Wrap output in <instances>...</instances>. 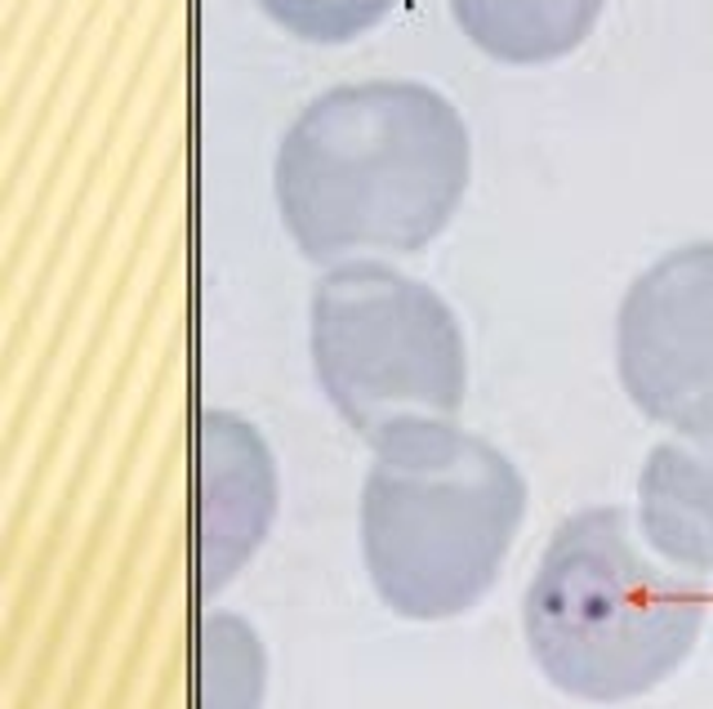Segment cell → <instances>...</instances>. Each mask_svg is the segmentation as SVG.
<instances>
[{
	"instance_id": "obj_1",
	"label": "cell",
	"mask_w": 713,
	"mask_h": 709,
	"mask_svg": "<svg viewBox=\"0 0 713 709\" xmlns=\"http://www.w3.org/2000/svg\"><path fill=\"white\" fill-rule=\"evenodd\" d=\"M468 183L459 112L415 81H362L312 98L277 152V205L317 264L411 255L450 223Z\"/></svg>"
},
{
	"instance_id": "obj_2",
	"label": "cell",
	"mask_w": 713,
	"mask_h": 709,
	"mask_svg": "<svg viewBox=\"0 0 713 709\" xmlns=\"http://www.w3.org/2000/svg\"><path fill=\"white\" fill-rule=\"evenodd\" d=\"M704 621V584L651 553L620 505L562 518L522 594L526 656L579 705H629L664 687Z\"/></svg>"
},
{
	"instance_id": "obj_3",
	"label": "cell",
	"mask_w": 713,
	"mask_h": 709,
	"mask_svg": "<svg viewBox=\"0 0 713 709\" xmlns=\"http://www.w3.org/2000/svg\"><path fill=\"white\" fill-rule=\"evenodd\" d=\"M531 487L487 437L419 424L371 446L356 500V544L375 599L415 625L478 607L526 522Z\"/></svg>"
},
{
	"instance_id": "obj_4",
	"label": "cell",
	"mask_w": 713,
	"mask_h": 709,
	"mask_svg": "<svg viewBox=\"0 0 713 709\" xmlns=\"http://www.w3.org/2000/svg\"><path fill=\"white\" fill-rule=\"evenodd\" d=\"M308 352L321 398L366 446L464 411L468 348L455 313L380 260L334 264L321 277L308 304Z\"/></svg>"
},
{
	"instance_id": "obj_5",
	"label": "cell",
	"mask_w": 713,
	"mask_h": 709,
	"mask_svg": "<svg viewBox=\"0 0 713 709\" xmlns=\"http://www.w3.org/2000/svg\"><path fill=\"white\" fill-rule=\"evenodd\" d=\"M616 375L651 424L713 420V242L651 264L616 317Z\"/></svg>"
},
{
	"instance_id": "obj_6",
	"label": "cell",
	"mask_w": 713,
	"mask_h": 709,
	"mask_svg": "<svg viewBox=\"0 0 713 709\" xmlns=\"http://www.w3.org/2000/svg\"><path fill=\"white\" fill-rule=\"evenodd\" d=\"M281 509V478L264 433L236 411L196 424V580L214 599L259 553Z\"/></svg>"
},
{
	"instance_id": "obj_7",
	"label": "cell",
	"mask_w": 713,
	"mask_h": 709,
	"mask_svg": "<svg viewBox=\"0 0 713 709\" xmlns=\"http://www.w3.org/2000/svg\"><path fill=\"white\" fill-rule=\"evenodd\" d=\"M638 531L669 567L713 575V420L656 442L638 473Z\"/></svg>"
},
{
	"instance_id": "obj_8",
	"label": "cell",
	"mask_w": 713,
	"mask_h": 709,
	"mask_svg": "<svg viewBox=\"0 0 713 709\" xmlns=\"http://www.w3.org/2000/svg\"><path fill=\"white\" fill-rule=\"evenodd\" d=\"M450 10L487 54L504 63H549L588 36L603 0H450Z\"/></svg>"
},
{
	"instance_id": "obj_9",
	"label": "cell",
	"mask_w": 713,
	"mask_h": 709,
	"mask_svg": "<svg viewBox=\"0 0 713 709\" xmlns=\"http://www.w3.org/2000/svg\"><path fill=\"white\" fill-rule=\"evenodd\" d=\"M268 656L251 621L210 612L196 647V709H264Z\"/></svg>"
},
{
	"instance_id": "obj_10",
	"label": "cell",
	"mask_w": 713,
	"mask_h": 709,
	"mask_svg": "<svg viewBox=\"0 0 713 709\" xmlns=\"http://www.w3.org/2000/svg\"><path fill=\"white\" fill-rule=\"evenodd\" d=\"M264 6L308 41H348L380 23L397 0H264Z\"/></svg>"
}]
</instances>
